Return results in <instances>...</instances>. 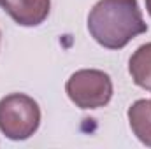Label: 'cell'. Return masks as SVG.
<instances>
[{
  "instance_id": "obj_9",
  "label": "cell",
  "mask_w": 151,
  "mask_h": 149,
  "mask_svg": "<svg viewBox=\"0 0 151 149\" xmlns=\"http://www.w3.org/2000/svg\"><path fill=\"white\" fill-rule=\"evenodd\" d=\"M0 39H2V32H0Z\"/></svg>"
},
{
  "instance_id": "obj_5",
  "label": "cell",
  "mask_w": 151,
  "mask_h": 149,
  "mask_svg": "<svg viewBox=\"0 0 151 149\" xmlns=\"http://www.w3.org/2000/svg\"><path fill=\"white\" fill-rule=\"evenodd\" d=\"M128 121L134 135L151 148V100H137L128 109Z\"/></svg>"
},
{
  "instance_id": "obj_2",
  "label": "cell",
  "mask_w": 151,
  "mask_h": 149,
  "mask_svg": "<svg viewBox=\"0 0 151 149\" xmlns=\"http://www.w3.org/2000/svg\"><path fill=\"white\" fill-rule=\"evenodd\" d=\"M39 104L25 93H11L0 100V132L11 140H27L39 130Z\"/></svg>"
},
{
  "instance_id": "obj_8",
  "label": "cell",
  "mask_w": 151,
  "mask_h": 149,
  "mask_svg": "<svg viewBox=\"0 0 151 149\" xmlns=\"http://www.w3.org/2000/svg\"><path fill=\"white\" fill-rule=\"evenodd\" d=\"M2 2H4V0H0V5H2Z\"/></svg>"
},
{
  "instance_id": "obj_6",
  "label": "cell",
  "mask_w": 151,
  "mask_h": 149,
  "mask_svg": "<svg viewBox=\"0 0 151 149\" xmlns=\"http://www.w3.org/2000/svg\"><path fill=\"white\" fill-rule=\"evenodd\" d=\"M128 72L139 88L151 91V42L135 49L128 62Z\"/></svg>"
},
{
  "instance_id": "obj_3",
  "label": "cell",
  "mask_w": 151,
  "mask_h": 149,
  "mask_svg": "<svg viewBox=\"0 0 151 149\" xmlns=\"http://www.w3.org/2000/svg\"><path fill=\"white\" fill-rule=\"evenodd\" d=\"M65 91L79 109H100L113 98V81L102 70L83 69L69 77Z\"/></svg>"
},
{
  "instance_id": "obj_4",
  "label": "cell",
  "mask_w": 151,
  "mask_h": 149,
  "mask_svg": "<svg viewBox=\"0 0 151 149\" xmlns=\"http://www.w3.org/2000/svg\"><path fill=\"white\" fill-rule=\"evenodd\" d=\"M4 11L21 27H37L46 21L51 0H4Z\"/></svg>"
},
{
  "instance_id": "obj_1",
  "label": "cell",
  "mask_w": 151,
  "mask_h": 149,
  "mask_svg": "<svg viewBox=\"0 0 151 149\" xmlns=\"http://www.w3.org/2000/svg\"><path fill=\"white\" fill-rule=\"evenodd\" d=\"M88 32L106 49H123L148 25L137 0H99L88 14Z\"/></svg>"
},
{
  "instance_id": "obj_7",
  "label": "cell",
  "mask_w": 151,
  "mask_h": 149,
  "mask_svg": "<svg viewBox=\"0 0 151 149\" xmlns=\"http://www.w3.org/2000/svg\"><path fill=\"white\" fill-rule=\"evenodd\" d=\"M146 9H148V14L151 16V0H146Z\"/></svg>"
}]
</instances>
